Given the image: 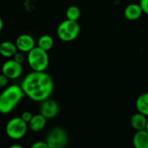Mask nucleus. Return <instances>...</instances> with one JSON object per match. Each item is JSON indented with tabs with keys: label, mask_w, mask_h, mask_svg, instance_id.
Returning a JSON list of instances; mask_svg holds the SVG:
<instances>
[{
	"label": "nucleus",
	"mask_w": 148,
	"mask_h": 148,
	"mask_svg": "<svg viewBox=\"0 0 148 148\" xmlns=\"http://www.w3.org/2000/svg\"><path fill=\"white\" fill-rule=\"evenodd\" d=\"M21 88L31 101L42 102L50 97L54 90L53 78L45 71H32L22 81Z\"/></svg>",
	"instance_id": "f257e3e1"
},
{
	"label": "nucleus",
	"mask_w": 148,
	"mask_h": 148,
	"mask_svg": "<svg viewBox=\"0 0 148 148\" xmlns=\"http://www.w3.org/2000/svg\"><path fill=\"white\" fill-rule=\"evenodd\" d=\"M24 93L18 85H10L0 94V114H7L15 109L24 96Z\"/></svg>",
	"instance_id": "f03ea898"
},
{
	"label": "nucleus",
	"mask_w": 148,
	"mask_h": 148,
	"mask_svg": "<svg viewBox=\"0 0 148 148\" xmlns=\"http://www.w3.org/2000/svg\"><path fill=\"white\" fill-rule=\"evenodd\" d=\"M27 62L30 69L34 71H45L49 64L48 51L35 46L27 53Z\"/></svg>",
	"instance_id": "7ed1b4c3"
},
{
	"label": "nucleus",
	"mask_w": 148,
	"mask_h": 148,
	"mask_svg": "<svg viewBox=\"0 0 148 148\" xmlns=\"http://www.w3.org/2000/svg\"><path fill=\"white\" fill-rule=\"evenodd\" d=\"M81 32V27L77 21L66 19L62 21L57 27L56 35L60 40L69 42L75 40Z\"/></svg>",
	"instance_id": "20e7f679"
},
{
	"label": "nucleus",
	"mask_w": 148,
	"mask_h": 148,
	"mask_svg": "<svg viewBox=\"0 0 148 148\" xmlns=\"http://www.w3.org/2000/svg\"><path fill=\"white\" fill-rule=\"evenodd\" d=\"M28 128V124L21 117H14L7 122L5 132L9 138L17 140L23 139L26 135Z\"/></svg>",
	"instance_id": "39448f33"
},
{
	"label": "nucleus",
	"mask_w": 148,
	"mask_h": 148,
	"mask_svg": "<svg viewBox=\"0 0 148 148\" xmlns=\"http://www.w3.org/2000/svg\"><path fill=\"white\" fill-rule=\"evenodd\" d=\"M45 141L49 148H62L67 146L69 136L63 128L56 127L49 132Z\"/></svg>",
	"instance_id": "423d86ee"
},
{
	"label": "nucleus",
	"mask_w": 148,
	"mask_h": 148,
	"mask_svg": "<svg viewBox=\"0 0 148 148\" xmlns=\"http://www.w3.org/2000/svg\"><path fill=\"white\" fill-rule=\"evenodd\" d=\"M1 70L2 74L6 75L10 80H15L21 76L23 73V66L22 63L14 59H10L3 62Z\"/></svg>",
	"instance_id": "0eeeda50"
},
{
	"label": "nucleus",
	"mask_w": 148,
	"mask_h": 148,
	"mask_svg": "<svg viewBox=\"0 0 148 148\" xmlns=\"http://www.w3.org/2000/svg\"><path fill=\"white\" fill-rule=\"evenodd\" d=\"M40 114H42L47 120L55 118L59 113V105L55 100L47 99L41 102Z\"/></svg>",
	"instance_id": "6e6552de"
},
{
	"label": "nucleus",
	"mask_w": 148,
	"mask_h": 148,
	"mask_svg": "<svg viewBox=\"0 0 148 148\" xmlns=\"http://www.w3.org/2000/svg\"><path fill=\"white\" fill-rule=\"evenodd\" d=\"M15 43L18 51H21L23 53H28L36 46L34 37L29 34H22L18 36L16 39Z\"/></svg>",
	"instance_id": "1a4fd4ad"
},
{
	"label": "nucleus",
	"mask_w": 148,
	"mask_h": 148,
	"mask_svg": "<svg viewBox=\"0 0 148 148\" xmlns=\"http://www.w3.org/2000/svg\"><path fill=\"white\" fill-rule=\"evenodd\" d=\"M124 16L129 21H136L140 19L143 14V10L140 3H130L124 9Z\"/></svg>",
	"instance_id": "9d476101"
},
{
	"label": "nucleus",
	"mask_w": 148,
	"mask_h": 148,
	"mask_svg": "<svg viewBox=\"0 0 148 148\" xmlns=\"http://www.w3.org/2000/svg\"><path fill=\"white\" fill-rule=\"evenodd\" d=\"M47 124V118H45L42 114H37L33 115L30 121L28 123L29 128L35 133H38L44 129Z\"/></svg>",
	"instance_id": "9b49d317"
},
{
	"label": "nucleus",
	"mask_w": 148,
	"mask_h": 148,
	"mask_svg": "<svg viewBox=\"0 0 148 148\" xmlns=\"http://www.w3.org/2000/svg\"><path fill=\"white\" fill-rule=\"evenodd\" d=\"M147 121V117L146 115L142 114L141 113L137 112L131 116L130 125L134 130L140 131V130L146 129Z\"/></svg>",
	"instance_id": "f8f14e48"
},
{
	"label": "nucleus",
	"mask_w": 148,
	"mask_h": 148,
	"mask_svg": "<svg viewBox=\"0 0 148 148\" xmlns=\"http://www.w3.org/2000/svg\"><path fill=\"white\" fill-rule=\"evenodd\" d=\"M132 141L135 148H148V132L146 129L135 131Z\"/></svg>",
	"instance_id": "ddd939ff"
},
{
	"label": "nucleus",
	"mask_w": 148,
	"mask_h": 148,
	"mask_svg": "<svg viewBox=\"0 0 148 148\" xmlns=\"http://www.w3.org/2000/svg\"><path fill=\"white\" fill-rule=\"evenodd\" d=\"M18 51L16 43L10 41H3L0 43V55L5 58L13 57L14 55Z\"/></svg>",
	"instance_id": "4468645a"
},
{
	"label": "nucleus",
	"mask_w": 148,
	"mask_h": 148,
	"mask_svg": "<svg viewBox=\"0 0 148 148\" xmlns=\"http://www.w3.org/2000/svg\"><path fill=\"white\" fill-rule=\"evenodd\" d=\"M135 108L137 112L148 117V92L140 95L135 101Z\"/></svg>",
	"instance_id": "2eb2a0df"
},
{
	"label": "nucleus",
	"mask_w": 148,
	"mask_h": 148,
	"mask_svg": "<svg viewBox=\"0 0 148 148\" xmlns=\"http://www.w3.org/2000/svg\"><path fill=\"white\" fill-rule=\"evenodd\" d=\"M36 46L40 47L41 49H42L46 51H49L54 46V39L49 35H42L38 38Z\"/></svg>",
	"instance_id": "dca6fc26"
},
{
	"label": "nucleus",
	"mask_w": 148,
	"mask_h": 148,
	"mask_svg": "<svg viewBox=\"0 0 148 148\" xmlns=\"http://www.w3.org/2000/svg\"><path fill=\"white\" fill-rule=\"evenodd\" d=\"M67 19L73 20V21H78L81 17V10L76 5H70L68 7L65 12Z\"/></svg>",
	"instance_id": "f3484780"
},
{
	"label": "nucleus",
	"mask_w": 148,
	"mask_h": 148,
	"mask_svg": "<svg viewBox=\"0 0 148 148\" xmlns=\"http://www.w3.org/2000/svg\"><path fill=\"white\" fill-rule=\"evenodd\" d=\"M32 117H33V114H32V113L29 112V111H24V112L22 114V115H21V118H22L27 124L30 121V120L32 119Z\"/></svg>",
	"instance_id": "a211bd4d"
},
{
	"label": "nucleus",
	"mask_w": 148,
	"mask_h": 148,
	"mask_svg": "<svg viewBox=\"0 0 148 148\" xmlns=\"http://www.w3.org/2000/svg\"><path fill=\"white\" fill-rule=\"evenodd\" d=\"M13 59H14L15 61H16V62H20V63H23V61H24V56H23V52H21V51H17V52L14 55Z\"/></svg>",
	"instance_id": "6ab92c4d"
},
{
	"label": "nucleus",
	"mask_w": 148,
	"mask_h": 148,
	"mask_svg": "<svg viewBox=\"0 0 148 148\" xmlns=\"http://www.w3.org/2000/svg\"><path fill=\"white\" fill-rule=\"evenodd\" d=\"M9 80L10 79L6 75H4L3 74H1L0 75V88H5L8 85Z\"/></svg>",
	"instance_id": "aec40b11"
},
{
	"label": "nucleus",
	"mask_w": 148,
	"mask_h": 148,
	"mask_svg": "<svg viewBox=\"0 0 148 148\" xmlns=\"http://www.w3.org/2000/svg\"><path fill=\"white\" fill-rule=\"evenodd\" d=\"M140 5L143 10V13L148 16V0H140Z\"/></svg>",
	"instance_id": "412c9836"
},
{
	"label": "nucleus",
	"mask_w": 148,
	"mask_h": 148,
	"mask_svg": "<svg viewBox=\"0 0 148 148\" xmlns=\"http://www.w3.org/2000/svg\"><path fill=\"white\" fill-rule=\"evenodd\" d=\"M32 148H49L46 141H36L32 144Z\"/></svg>",
	"instance_id": "4be33fe9"
},
{
	"label": "nucleus",
	"mask_w": 148,
	"mask_h": 148,
	"mask_svg": "<svg viewBox=\"0 0 148 148\" xmlns=\"http://www.w3.org/2000/svg\"><path fill=\"white\" fill-rule=\"evenodd\" d=\"M3 28V19L0 16V32L2 31Z\"/></svg>",
	"instance_id": "5701e85b"
},
{
	"label": "nucleus",
	"mask_w": 148,
	"mask_h": 148,
	"mask_svg": "<svg viewBox=\"0 0 148 148\" xmlns=\"http://www.w3.org/2000/svg\"><path fill=\"white\" fill-rule=\"evenodd\" d=\"M10 148H22L23 147L21 146V145H16V144H13V145H11L10 147Z\"/></svg>",
	"instance_id": "b1692460"
},
{
	"label": "nucleus",
	"mask_w": 148,
	"mask_h": 148,
	"mask_svg": "<svg viewBox=\"0 0 148 148\" xmlns=\"http://www.w3.org/2000/svg\"><path fill=\"white\" fill-rule=\"evenodd\" d=\"M146 130L148 132V117H147V126H146Z\"/></svg>",
	"instance_id": "393cba45"
}]
</instances>
